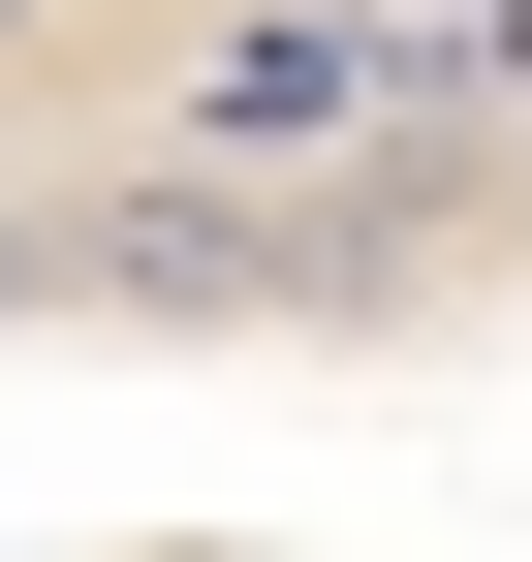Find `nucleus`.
<instances>
[{
    "instance_id": "nucleus-1",
    "label": "nucleus",
    "mask_w": 532,
    "mask_h": 562,
    "mask_svg": "<svg viewBox=\"0 0 532 562\" xmlns=\"http://www.w3.org/2000/svg\"><path fill=\"white\" fill-rule=\"evenodd\" d=\"M32 562H63V531H32ZM95 562H251V531H95Z\"/></svg>"
}]
</instances>
